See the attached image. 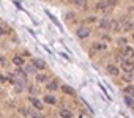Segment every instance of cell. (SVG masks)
I'll use <instances>...</instances> for the list:
<instances>
[{
	"label": "cell",
	"instance_id": "1",
	"mask_svg": "<svg viewBox=\"0 0 134 118\" xmlns=\"http://www.w3.org/2000/svg\"><path fill=\"white\" fill-rule=\"evenodd\" d=\"M10 80H11L13 84H16V85H24V84L27 82V76L24 74V71L16 69V71L10 76Z\"/></svg>",
	"mask_w": 134,
	"mask_h": 118
},
{
	"label": "cell",
	"instance_id": "2",
	"mask_svg": "<svg viewBox=\"0 0 134 118\" xmlns=\"http://www.w3.org/2000/svg\"><path fill=\"white\" fill-rule=\"evenodd\" d=\"M121 68L125 73H132L134 71V60H128V58H125V60L121 62Z\"/></svg>",
	"mask_w": 134,
	"mask_h": 118
},
{
	"label": "cell",
	"instance_id": "3",
	"mask_svg": "<svg viewBox=\"0 0 134 118\" xmlns=\"http://www.w3.org/2000/svg\"><path fill=\"white\" fill-rule=\"evenodd\" d=\"M88 35H90V30L85 28V27H82V28L77 30V36H79V38H87Z\"/></svg>",
	"mask_w": 134,
	"mask_h": 118
},
{
	"label": "cell",
	"instance_id": "4",
	"mask_svg": "<svg viewBox=\"0 0 134 118\" xmlns=\"http://www.w3.org/2000/svg\"><path fill=\"white\" fill-rule=\"evenodd\" d=\"M33 66L38 68V69H44L46 68V63L41 60V58H36V60H33Z\"/></svg>",
	"mask_w": 134,
	"mask_h": 118
},
{
	"label": "cell",
	"instance_id": "5",
	"mask_svg": "<svg viewBox=\"0 0 134 118\" xmlns=\"http://www.w3.org/2000/svg\"><path fill=\"white\" fill-rule=\"evenodd\" d=\"M13 63H14V65H18V66H22V65H24V58H22V57H19V55H16V57L13 58Z\"/></svg>",
	"mask_w": 134,
	"mask_h": 118
},
{
	"label": "cell",
	"instance_id": "6",
	"mask_svg": "<svg viewBox=\"0 0 134 118\" xmlns=\"http://www.w3.org/2000/svg\"><path fill=\"white\" fill-rule=\"evenodd\" d=\"M30 101H32V104H33V105H35V107H36L38 110H41V107H43V104H41V102H40V101H38L36 98H30Z\"/></svg>",
	"mask_w": 134,
	"mask_h": 118
},
{
	"label": "cell",
	"instance_id": "7",
	"mask_svg": "<svg viewBox=\"0 0 134 118\" xmlns=\"http://www.w3.org/2000/svg\"><path fill=\"white\" fill-rule=\"evenodd\" d=\"M125 95H128V96H134V85L126 87V88H125Z\"/></svg>",
	"mask_w": 134,
	"mask_h": 118
},
{
	"label": "cell",
	"instance_id": "8",
	"mask_svg": "<svg viewBox=\"0 0 134 118\" xmlns=\"http://www.w3.org/2000/svg\"><path fill=\"white\" fill-rule=\"evenodd\" d=\"M62 90H63L65 93H68V95H74V90H73L71 87H68V85H62Z\"/></svg>",
	"mask_w": 134,
	"mask_h": 118
},
{
	"label": "cell",
	"instance_id": "9",
	"mask_svg": "<svg viewBox=\"0 0 134 118\" xmlns=\"http://www.w3.org/2000/svg\"><path fill=\"white\" fill-rule=\"evenodd\" d=\"M60 116H63V118H71L73 113L70 110H60Z\"/></svg>",
	"mask_w": 134,
	"mask_h": 118
},
{
	"label": "cell",
	"instance_id": "10",
	"mask_svg": "<svg viewBox=\"0 0 134 118\" xmlns=\"http://www.w3.org/2000/svg\"><path fill=\"white\" fill-rule=\"evenodd\" d=\"M134 54V50L131 49V47H123V55L125 57H129V55H132Z\"/></svg>",
	"mask_w": 134,
	"mask_h": 118
},
{
	"label": "cell",
	"instance_id": "11",
	"mask_svg": "<svg viewBox=\"0 0 134 118\" xmlns=\"http://www.w3.org/2000/svg\"><path fill=\"white\" fill-rule=\"evenodd\" d=\"M99 25H101L103 28H109V27H110V21H107V19H103V21L99 22Z\"/></svg>",
	"mask_w": 134,
	"mask_h": 118
},
{
	"label": "cell",
	"instance_id": "12",
	"mask_svg": "<svg viewBox=\"0 0 134 118\" xmlns=\"http://www.w3.org/2000/svg\"><path fill=\"white\" fill-rule=\"evenodd\" d=\"M107 71H109L112 76H117V74H118V69H117L115 66H112V65H110V66H107Z\"/></svg>",
	"mask_w": 134,
	"mask_h": 118
},
{
	"label": "cell",
	"instance_id": "13",
	"mask_svg": "<svg viewBox=\"0 0 134 118\" xmlns=\"http://www.w3.org/2000/svg\"><path fill=\"white\" fill-rule=\"evenodd\" d=\"M47 88H49V90H57V88H58V82H57V80H52V82L47 85Z\"/></svg>",
	"mask_w": 134,
	"mask_h": 118
},
{
	"label": "cell",
	"instance_id": "14",
	"mask_svg": "<svg viewBox=\"0 0 134 118\" xmlns=\"http://www.w3.org/2000/svg\"><path fill=\"white\" fill-rule=\"evenodd\" d=\"M44 101H46L47 104H55V98H54V96H46Z\"/></svg>",
	"mask_w": 134,
	"mask_h": 118
},
{
	"label": "cell",
	"instance_id": "15",
	"mask_svg": "<svg viewBox=\"0 0 134 118\" xmlns=\"http://www.w3.org/2000/svg\"><path fill=\"white\" fill-rule=\"evenodd\" d=\"M107 8V3L106 2H99L98 3V10H106Z\"/></svg>",
	"mask_w": 134,
	"mask_h": 118
},
{
	"label": "cell",
	"instance_id": "16",
	"mask_svg": "<svg viewBox=\"0 0 134 118\" xmlns=\"http://www.w3.org/2000/svg\"><path fill=\"white\" fill-rule=\"evenodd\" d=\"M134 79V73H128L125 74V80H132Z\"/></svg>",
	"mask_w": 134,
	"mask_h": 118
},
{
	"label": "cell",
	"instance_id": "17",
	"mask_svg": "<svg viewBox=\"0 0 134 118\" xmlns=\"http://www.w3.org/2000/svg\"><path fill=\"white\" fill-rule=\"evenodd\" d=\"M8 28H5V27H0V35H8Z\"/></svg>",
	"mask_w": 134,
	"mask_h": 118
},
{
	"label": "cell",
	"instance_id": "18",
	"mask_svg": "<svg viewBox=\"0 0 134 118\" xmlns=\"http://www.w3.org/2000/svg\"><path fill=\"white\" fill-rule=\"evenodd\" d=\"M46 79H47V77H46L44 74H40V76H38V80H40V82H44Z\"/></svg>",
	"mask_w": 134,
	"mask_h": 118
},
{
	"label": "cell",
	"instance_id": "19",
	"mask_svg": "<svg viewBox=\"0 0 134 118\" xmlns=\"http://www.w3.org/2000/svg\"><path fill=\"white\" fill-rule=\"evenodd\" d=\"M125 101H126L128 105H132V99H131V98H125Z\"/></svg>",
	"mask_w": 134,
	"mask_h": 118
},
{
	"label": "cell",
	"instance_id": "20",
	"mask_svg": "<svg viewBox=\"0 0 134 118\" xmlns=\"http://www.w3.org/2000/svg\"><path fill=\"white\" fill-rule=\"evenodd\" d=\"M71 2H73V3H81L82 0H71Z\"/></svg>",
	"mask_w": 134,
	"mask_h": 118
},
{
	"label": "cell",
	"instance_id": "21",
	"mask_svg": "<svg viewBox=\"0 0 134 118\" xmlns=\"http://www.w3.org/2000/svg\"><path fill=\"white\" fill-rule=\"evenodd\" d=\"M0 82H5V77L3 76H0Z\"/></svg>",
	"mask_w": 134,
	"mask_h": 118
},
{
	"label": "cell",
	"instance_id": "22",
	"mask_svg": "<svg viewBox=\"0 0 134 118\" xmlns=\"http://www.w3.org/2000/svg\"><path fill=\"white\" fill-rule=\"evenodd\" d=\"M33 118H40V116H33Z\"/></svg>",
	"mask_w": 134,
	"mask_h": 118
},
{
	"label": "cell",
	"instance_id": "23",
	"mask_svg": "<svg viewBox=\"0 0 134 118\" xmlns=\"http://www.w3.org/2000/svg\"><path fill=\"white\" fill-rule=\"evenodd\" d=\"M132 38H134V36H132Z\"/></svg>",
	"mask_w": 134,
	"mask_h": 118
}]
</instances>
